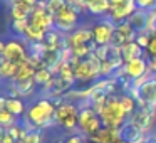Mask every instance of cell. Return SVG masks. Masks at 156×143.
Wrapping results in <instances>:
<instances>
[{
  "label": "cell",
  "instance_id": "c3c4849f",
  "mask_svg": "<svg viewBox=\"0 0 156 143\" xmlns=\"http://www.w3.org/2000/svg\"><path fill=\"white\" fill-rule=\"evenodd\" d=\"M15 143H24V140H17V141H15Z\"/></svg>",
  "mask_w": 156,
  "mask_h": 143
},
{
  "label": "cell",
  "instance_id": "74e56055",
  "mask_svg": "<svg viewBox=\"0 0 156 143\" xmlns=\"http://www.w3.org/2000/svg\"><path fill=\"white\" fill-rule=\"evenodd\" d=\"M148 66H149V72L156 74V57H148Z\"/></svg>",
  "mask_w": 156,
  "mask_h": 143
},
{
  "label": "cell",
  "instance_id": "e575fe53",
  "mask_svg": "<svg viewBox=\"0 0 156 143\" xmlns=\"http://www.w3.org/2000/svg\"><path fill=\"white\" fill-rule=\"evenodd\" d=\"M126 42H128V41H126V37H124V35L121 34V32H118V31H116L114 34H112V39H111V46H114V47H119V49H121L122 46L126 44Z\"/></svg>",
  "mask_w": 156,
  "mask_h": 143
},
{
  "label": "cell",
  "instance_id": "83f0119b",
  "mask_svg": "<svg viewBox=\"0 0 156 143\" xmlns=\"http://www.w3.org/2000/svg\"><path fill=\"white\" fill-rule=\"evenodd\" d=\"M29 19H22V20H12L10 27H12V34H14V37H24L25 32H27L29 29Z\"/></svg>",
  "mask_w": 156,
  "mask_h": 143
},
{
  "label": "cell",
  "instance_id": "44dd1931",
  "mask_svg": "<svg viewBox=\"0 0 156 143\" xmlns=\"http://www.w3.org/2000/svg\"><path fill=\"white\" fill-rule=\"evenodd\" d=\"M34 9L29 7L27 4H24L22 0L15 2V4L10 5V15H12V20H22V19H29L32 14Z\"/></svg>",
  "mask_w": 156,
  "mask_h": 143
},
{
  "label": "cell",
  "instance_id": "5bb4252c",
  "mask_svg": "<svg viewBox=\"0 0 156 143\" xmlns=\"http://www.w3.org/2000/svg\"><path fill=\"white\" fill-rule=\"evenodd\" d=\"M72 88H74V86H72L71 82L54 76V78L42 88V93H44L45 98H49V99H59V96H62L64 93H69Z\"/></svg>",
  "mask_w": 156,
  "mask_h": 143
},
{
  "label": "cell",
  "instance_id": "8fae6325",
  "mask_svg": "<svg viewBox=\"0 0 156 143\" xmlns=\"http://www.w3.org/2000/svg\"><path fill=\"white\" fill-rule=\"evenodd\" d=\"M45 0H41L39 2V5L32 10L30 17H29V22H30L32 25H35V27H41L42 31H51V29H54V15L49 14L47 9H45Z\"/></svg>",
  "mask_w": 156,
  "mask_h": 143
},
{
  "label": "cell",
  "instance_id": "681fc988",
  "mask_svg": "<svg viewBox=\"0 0 156 143\" xmlns=\"http://www.w3.org/2000/svg\"><path fill=\"white\" fill-rule=\"evenodd\" d=\"M154 35H156V34H154Z\"/></svg>",
  "mask_w": 156,
  "mask_h": 143
},
{
  "label": "cell",
  "instance_id": "f35d334b",
  "mask_svg": "<svg viewBox=\"0 0 156 143\" xmlns=\"http://www.w3.org/2000/svg\"><path fill=\"white\" fill-rule=\"evenodd\" d=\"M15 141H17V140H15L14 136H12L10 133H9V131H7V135L4 136V140H2V143H15Z\"/></svg>",
  "mask_w": 156,
  "mask_h": 143
},
{
  "label": "cell",
  "instance_id": "277c9868",
  "mask_svg": "<svg viewBox=\"0 0 156 143\" xmlns=\"http://www.w3.org/2000/svg\"><path fill=\"white\" fill-rule=\"evenodd\" d=\"M102 125L106 128H121L126 121L129 119L128 113L124 111V108L121 106V101H119V94L116 96H109L108 105H106L104 111L101 115Z\"/></svg>",
  "mask_w": 156,
  "mask_h": 143
},
{
  "label": "cell",
  "instance_id": "7a4b0ae2",
  "mask_svg": "<svg viewBox=\"0 0 156 143\" xmlns=\"http://www.w3.org/2000/svg\"><path fill=\"white\" fill-rule=\"evenodd\" d=\"M55 113H54V125L66 131L79 130V105L67 99H55Z\"/></svg>",
  "mask_w": 156,
  "mask_h": 143
},
{
  "label": "cell",
  "instance_id": "6da1fadb",
  "mask_svg": "<svg viewBox=\"0 0 156 143\" xmlns=\"http://www.w3.org/2000/svg\"><path fill=\"white\" fill-rule=\"evenodd\" d=\"M54 113L55 103L49 98H41L27 108V113H25L22 121L30 125L32 128L42 130L45 126L54 125Z\"/></svg>",
  "mask_w": 156,
  "mask_h": 143
},
{
  "label": "cell",
  "instance_id": "7c38bea8",
  "mask_svg": "<svg viewBox=\"0 0 156 143\" xmlns=\"http://www.w3.org/2000/svg\"><path fill=\"white\" fill-rule=\"evenodd\" d=\"M94 41V35H92V29L89 27H77L74 32L66 35V47L69 49H76L79 46H86L91 44Z\"/></svg>",
  "mask_w": 156,
  "mask_h": 143
},
{
  "label": "cell",
  "instance_id": "7402d4cb",
  "mask_svg": "<svg viewBox=\"0 0 156 143\" xmlns=\"http://www.w3.org/2000/svg\"><path fill=\"white\" fill-rule=\"evenodd\" d=\"M5 109H9V111L14 116H17V118L25 116V113H27V106H25V103L22 98H7V108Z\"/></svg>",
  "mask_w": 156,
  "mask_h": 143
},
{
  "label": "cell",
  "instance_id": "4316f807",
  "mask_svg": "<svg viewBox=\"0 0 156 143\" xmlns=\"http://www.w3.org/2000/svg\"><path fill=\"white\" fill-rule=\"evenodd\" d=\"M52 78H54V72H52L51 69H47V68H42V69H37V71H35L34 81H35V84H37V86L44 88V86L47 84Z\"/></svg>",
  "mask_w": 156,
  "mask_h": 143
},
{
  "label": "cell",
  "instance_id": "60d3db41",
  "mask_svg": "<svg viewBox=\"0 0 156 143\" xmlns=\"http://www.w3.org/2000/svg\"><path fill=\"white\" fill-rule=\"evenodd\" d=\"M22 2H24V4H27L29 7H32V9H35L39 5V2H41V0H22Z\"/></svg>",
  "mask_w": 156,
  "mask_h": 143
},
{
  "label": "cell",
  "instance_id": "30bf717a",
  "mask_svg": "<svg viewBox=\"0 0 156 143\" xmlns=\"http://www.w3.org/2000/svg\"><path fill=\"white\" fill-rule=\"evenodd\" d=\"M129 121L134 123L144 135H149L156 126V109L138 108L131 116H129Z\"/></svg>",
  "mask_w": 156,
  "mask_h": 143
},
{
  "label": "cell",
  "instance_id": "603a6c76",
  "mask_svg": "<svg viewBox=\"0 0 156 143\" xmlns=\"http://www.w3.org/2000/svg\"><path fill=\"white\" fill-rule=\"evenodd\" d=\"M45 37V31H42L41 27H35V25L29 24V29L25 32L24 39L29 42V44H35V42H42Z\"/></svg>",
  "mask_w": 156,
  "mask_h": 143
},
{
  "label": "cell",
  "instance_id": "b9f144b4",
  "mask_svg": "<svg viewBox=\"0 0 156 143\" xmlns=\"http://www.w3.org/2000/svg\"><path fill=\"white\" fill-rule=\"evenodd\" d=\"M7 135V128H4V126H0V143H2V140H4V136Z\"/></svg>",
  "mask_w": 156,
  "mask_h": 143
},
{
  "label": "cell",
  "instance_id": "d6986e66",
  "mask_svg": "<svg viewBox=\"0 0 156 143\" xmlns=\"http://www.w3.org/2000/svg\"><path fill=\"white\" fill-rule=\"evenodd\" d=\"M121 56H122V61L124 62H129V61H133V59H136V57L146 56V51L143 47H139L136 41H133V42H126V44L121 47Z\"/></svg>",
  "mask_w": 156,
  "mask_h": 143
},
{
  "label": "cell",
  "instance_id": "7dc6e473",
  "mask_svg": "<svg viewBox=\"0 0 156 143\" xmlns=\"http://www.w3.org/2000/svg\"><path fill=\"white\" fill-rule=\"evenodd\" d=\"M86 143H96V141H92V140H86Z\"/></svg>",
  "mask_w": 156,
  "mask_h": 143
},
{
  "label": "cell",
  "instance_id": "8d00e7d4",
  "mask_svg": "<svg viewBox=\"0 0 156 143\" xmlns=\"http://www.w3.org/2000/svg\"><path fill=\"white\" fill-rule=\"evenodd\" d=\"M146 54H148V57H156V35H153L149 41V46L146 47Z\"/></svg>",
  "mask_w": 156,
  "mask_h": 143
},
{
  "label": "cell",
  "instance_id": "f546056e",
  "mask_svg": "<svg viewBox=\"0 0 156 143\" xmlns=\"http://www.w3.org/2000/svg\"><path fill=\"white\" fill-rule=\"evenodd\" d=\"M35 76V69L29 64L27 61L25 62H20V68H19V72H17V78L15 81H24V79H34Z\"/></svg>",
  "mask_w": 156,
  "mask_h": 143
},
{
  "label": "cell",
  "instance_id": "9c48e42d",
  "mask_svg": "<svg viewBox=\"0 0 156 143\" xmlns=\"http://www.w3.org/2000/svg\"><path fill=\"white\" fill-rule=\"evenodd\" d=\"M116 32V24L109 17H102L92 25V35L98 46H111L112 34Z\"/></svg>",
  "mask_w": 156,
  "mask_h": 143
},
{
  "label": "cell",
  "instance_id": "3957f363",
  "mask_svg": "<svg viewBox=\"0 0 156 143\" xmlns=\"http://www.w3.org/2000/svg\"><path fill=\"white\" fill-rule=\"evenodd\" d=\"M76 82H81L84 86H91L96 82V79L101 78V61L94 54H89L86 59H81L79 64L74 66Z\"/></svg>",
  "mask_w": 156,
  "mask_h": 143
},
{
  "label": "cell",
  "instance_id": "836d02e7",
  "mask_svg": "<svg viewBox=\"0 0 156 143\" xmlns=\"http://www.w3.org/2000/svg\"><path fill=\"white\" fill-rule=\"evenodd\" d=\"M151 37H153V35L148 34V32H139V34L136 35V42H138L139 47H143V49L146 51V47L149 46V41H151Z\"/></svg>",
  "mask_w": 156,
  "mask_h": 143
},
{
  "label": "cell",
  "instance_id": "f6af8a7d",
  "mask_svg": "<svg viewBox=\"0 0 156 143\" xmlns=\"http://www.w3.org/2000/svg\"><path fill=\"white\" fill-rule=\"evenodd\" d=\"M111 2V5H118V4H122V2H126V0H109Z\"/></svg>",
  "mask_w": 156,
  "mask_h": 143
},
{
  "label": "cell",
  "instance_id": "e0dca14e",
  "mask_svg": "<svg viewBox=\"0 0 156 143\" xmlns=\"http://www.w3.org/2000/svg\"><path fill=\"white\" fill-rule=\"evenodd\" d=\"M87 5V12L94 17H108L109 9H111V2L109 0H86Z\"/></svg>",
  "mask_w": 156,
  "mask_h": 143
},
{
  "label": "cell",
  "instance_id": "ba28073f",
  "mask_svg": "<svg viewBox=\"0 0 156 143\" xmlns=\"http://www.w3.org/2000/svg\"><path fill=\"white\" fill-rule=\"evenodd\" d=\"M29 57V42L24 37H12L5 42V52L4 59L12 62H25Z\"/></svg>",
  "mask_w": 156,
  "mask_h": 143
},
{
  "label": "cell",
  "instance_id": "8992f818",
  "mask_svg": "<svg viewBox=\"0 0 156 143\" xmlns=\"http://www.w3.org/2000/svg\"><path fill=\"white\" fill-rule=\"evenodd\" d=\"M79 22H81V12H79L74 5L67 4V7H66L59 15L54 17V27L57 29L59 32L67 35L79 27Z\"/></svg>",
  "mask_w": 156,
  "mask_h": 143
},
{
  "label": "cell",
  "instance_id": "52a82bcc",
  "mask_svg": "<svg viewBox=\"0 0 156 143\" xmlns=\"http://www.w3.org/2000/svg\"><path fill=\"white\" fill-rule=\"evenodd\" d=\"M129 94L136 98L139 108L156 109V76L153 79H149V81H146L139 89L131 88Z\"/></svg>",
  "mask_w": 156,
  "mask_h": 143
},
{
  "label": "cell",
  "instance_id": "bcb514c9",
  "mask_svg": "<svg viewBox=\"0 0 156 143\" xmlns=\"http://www.w3.org/2000/svg\"><path fill=\"white\" fill-rule=\"evenodd\" d=\"M116 143H129V141H126V140H122V138H119V140H118V141H116Z\"/></svg>",
  "mask_w": 156,
  "mask_h": 143
},
{
  "label": "cell",
  "instance_id": "d590c367",
  "mask_svg": "<svg viewBox=\"0 0 156 143\" xmlns=\"http://www.w3.org/2000/svg\"><path fill=\"white\" fill-rule=\"evenodd\" d=\"M86 136L82 135V133H79V135H69L66 136V143H86Z\"/></svg>",
  "mask_w": 156,
  "mask_h": 143
},
{
  "label": "cell",
  "instance_id": "484cf974",
  "mask_svg": "<svg viewBox=\"0 0 156 143\" xmlns=\"http://www.w3.org/2000/svg\"><path fill=\"white\" fill-rule=\"evenodd\" d=\"M116 31L121 32V34L126 37V41H128V42L136 41V35H138V32H136V31H134V27H133V25L129 24V20L118 22V24H116Z\"/></svg>",
  "mask_w": 156,
  "mask_h": 143
},
{
  "label": "cell",
  "instance_id": "5b68a950",
  "mask_svg": "<svg viewBox=\"0 0 156 143\" xmlns=\"http://www.w3.org/2000/svg\"><path fill=\"white\" fill-rule=\"evenodd\" d=\"M79 108H81V111H79V131L87 140H91L102 130V126H104L102 125V119L91 108V105L79 106Z\"/></svg>",
  "mask_w": 156,
  "mask_h": 143
},
{
  "label": "cell",
  "instance_id": "7bdbcfd3",
  "mask_svg": "<svg viewBox=\"0 0 156 143\" xmlns=\"http://www.w3.org/2000/svg\"><path fill=\"white\" fill-rule=\"evenodd\" d=\"M146 143H156V133H153V135H148V140H146Z\"/></svg>",
  "mask_w": 156,
  "mask_h": 143
},
{
  "label": "cell",
  "instance_id": "ee69618b",
  "mask_svg": "<svg viewBox=\"0 0 156 143\" xmlns=\"http://www.w3.org/2000/svg\"><path fill=\"white\" fill-rule=\"evenodd\" d=\"M4 52H5V42L0 41V57H4Z\"/></svg>",
  "mask_w": 156,
  "mask_h": 143
},
{
  "label": "cell",
  "instance_id": "ac0fdd59",
  "mask_svg": "<svg viewBox=\"0 0 156 143\" xmlns=\"http://www.w3.org/2000/svg\"><path fill=\"white\" fill-rule=\"evenodd\" d=\"M19 68H20V64H17V62L0 57V79L2 81H15Z\"/></svg>",
  "mask_w": 156,
  "mask_h": 143
},
{
  "label": "cell",
  "instance_id": "1f68e13d",
  "mask_svg": "<svg viewBox=\"0 0 156 143\" xmlns=\"http://www.w3.org/2000/svg\"><path fill=\"white\" fill-rule=\"evenodd\" d=\"M24 143H42V133H41V130H37V128L29 130L27 135H25V138H24Z\"/></svg>",
  "mask_w": 156,
  "mask_h": 143
},
{
  "label": "cell",
  "instance_id": "ffe728a7",
  "mask_svg": "<svg viewBox=\"0 0 156 143\" xmlns=\"http://www.w3.org/2000/svg\"><path fill=\"white\" fill-rule=\"evenodd\" d=\"M129 24L134 27V31L138 32H146V25H148V10H141V9H136V12L128 19Z\"/></svg>",
  "mask_w": 156,
  "mask_h": 143
},
{
  "label": "cell",
  "instance_id": "d6a6232c",
  "mask_svg": "<svg viewBox=\"0 0 156 143\" xmlns=\"http://www.w3.org/2000/svg\"><path fill=\"white\" fill-rule=\"evenodd\" d=\"M136 7L141 10H156V0H134Z\"/></svg>",
  "mask_w": 156,
  "mask_h": 143
},
{
  "label": "cell",
  "instance_id": "f1b7e54d",
  "mask_svg": "<svg viewBox=\"0 0 156 143\" xmlns=\"http://www.w3.org/2000/svg\"><path fill=\"white\" fill-rule=\"evenodd\" d=\"M45 4H47L45 5L47 12L55 17V15H59L66 7H67V0H45Z\"/></svg>",
  "mask_w": 156,
  "mask_h": 143
},
{
  "label": "cell",
  "instance_id": "cb8c5ba5",
  "mask_svg": "<svg viewBox=\"0 0 156 143\" xmlns=\"http://www.w3.org/2000/svg\"><path fill=\"white\" fill-rule=\"evenodd\" d=\"M119 101H121V106L124 108V111L128 113V116H131L133 113L138 109V101H136V98L131 96L129 93H122V94H119Z\"/></svg>",
  "mask_w": 156,
  "mask_h": 143
},
{
  "label": "cell",
  "instance_id": "9a60e30c",
  "mask_svg": "<svg viewBox=\"0 0 156 143\" xmlns=\"http://www.w3.org/2000/svg\"><path fill=\"white\" fill-rule=\"evenodd\" d=\"M124 71L128 79L134 81V79L143 78L144 74L149 72V66H148V54L143 56V57H136L129 62H124Z\"/></svg>",
  "mask_w": 156,
  "mask_h": 143
},
{
  "label": "cell",
  "instance_id": "2e32d148",
  "mask_svg": "<svg viewBox=\"0 0 156 143\" xmlns=\"http://www.w3.org/2000/svg\"><path fill=\"white\" fill-rule=\"evenodd\" d=\"M42 44L45 46L47 51H62L66 47V35L54 27L45 32V37L42 41Z\"/></svg>",
  "mask_w": 156,
  "mask_h": 143
},
{
  "label": "cell",
  "instance_id": "4fadbf2b",
  "mask_svg": "<svg viewBox=\"0 0 156 143\" xmlns=\"http://www.w3.org/2000/svg\"><path fill=\"white\" fill-rule=\"evenodd\" d=\"M136 9H138V7H136V2H134V0H126V2H122V4L111 5L108 17L111 19L114 24H118V22L128 20V19L136 12Z\"/></svg>",
  "mask_w": 156,
  "mask_h": 143
},
{
  "label": "cell",
  "instance_id": "d4e9b609",
  "mask_svg": "<svg viewBox=\"0 0 156 143\" xmlns=\"http://www.w3.org/2000/svg\"><path fill=\"white\" fill-rule=\"evenodd\" d=\"M14 82L17 86L19 93H20V98H27V96L34 94L35 88H37L34 79H24V81H14Z\"/></svg>",
  "mask_w": 156,
  "mask_h": 143
},
{
  "label": "cell",
  "instance_id": "4dcf8cb0",
  "mask_svg": "<svg viewBox=\"0 0 156 143\" xmlns=\"http://www.w3.org/2000/svg\"><path fill=\"white\" fill-rule=\"evenodd\" d=\"M17 116H14L9 109H2L0 111V126H4V128H10V126L17 125Z\"/></svg>",
  "mask_w": 156,
  "mask_h": 143
},
{
  "label": "cell",
  "instance_id": "ab89813d",
  "mask_svg": "<svg viewBox=\"0 0 156 143\" xmlns=\"http://www.w3.org/2000/svg\"><path fill=\"white\" fill-rule=\"evenodd\" d=\"M5 108H7V96L0 94V111H2V109H5Z\"/></svg>",
  "mask_w": 156,
  "mask_h": 143
}]
</instances>
